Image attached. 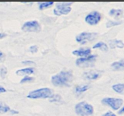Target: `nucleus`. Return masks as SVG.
Listing matches in <instances>:
<instances>
[{
    "instance_id": "1",
    "label": "nucleus",
    "mask_w": 124,
    "mask_h": 116,
    "mask_svg": "<svg viewBox=\"0 0 124 116\" xmlns=\"http://www.w3.org/2000/svg\"><path fill=\"white\" fill-rule=\"evenodd\" d=\"M73 79V75L71 71H61L57 74L53 76L51 81L55 86L65 87L70 85Z\"/></svg>"
},
{
    "instance_id": "2",
    "label": "nucleus",
    "mask_w": 124,
    "mask_h": 116,
    "mask_svg": "<svg viewBox=\"0 0 124 116\" xmlns=\"http://www.w3.org/2000/svg\"><path fill=\"white\" fill-rule=\"evenodd\" d=\"M75 111L80 116H90L93 115V107L85 102H79L75 106Z\"/></svg>"
},
{
    "instance_id": "3",
    "label": "nucleus",
    "mask_w": 124,
    "mask_h": 116,
    "mask_svg": "<svg viewBox=\"0 0 124 116\" xmlns=\"http://www.w3.org/2000/svg\"><path fill=\"white\" fill-rule=\"evenodd\" d=\"M53 95L52 90L49 88H41L33 90L28 93V98L31 99H38V98H49Z\"/></svg>"
},
{
    "instance_id": "4",
    "label": "nucleus",
    "mask_w": 124,
    "mask_h": 116,
    "mask_svg": "<svg viewBox=\"0 0 124 116\" xmlns=\"http://www.w3.org/2000/svg\"><path fill=\"white\" fill-rule=\"evenodd\" d=\"M97 56L96 55H90L86 57L78 58L76 61V65L79 67L82 68H87V67H92L94 65V63L96 61Z\"/></svg>"
},
{
    "instance_id": "5",
    "label": "nucleus",
    "mask_w": 124,
    "mask_h": 116,
    "mask_svg": "<svg viewBox=\"0 0 124 116\" xmlns=\"http://www.w3.org/2000/svg\"><path fill=\"white\" fill-rule=\"evenodd\" d=\"M73 2H58L56 3L55 9L53 10V13L56 15H68L71 11V7H69Z\"/></svg>"
},
{
    "instance_id": "6",
    "label": "nucleus",
    "mask_w": 124,
    "mask_h": 116,
    "mask_svg": "<svg viewBox=\"0 0 124 116\" xmlns=\"http://www.w3.org/2000/svg\"><path fill=\"white\" fill-rule=\"evenodd\" d=\"M101 102L104 105L109 106L112 108L113 110H117L122 107L123 104V100L121 98H105L101 100Z\"/></svg>"
},
{
    "instance_id": "7",
    "label": "nucleus",
    "mask_w": 124,
    "mask_h": 116,
    "mask_svg": "<svg viewBox=\"0 0 124 116\" xmlns=\"http://www.w3.org/2000/svg\"><path fill=\"white\" fill-rule=\"evenodd\" d=\"M98 36L97 33L94 32H81L79 35L77 36L76 40L81 44H86L87 42L92 41L93 39L96 38V36Z\"/></svg>"
},
{
    "instance_id": "8",
    "label": "nucleus",
    "mask_w": 124,
    "mask_h": 116,
    "mask_svg": "<svg viewBox=\"0 0 124 116\" xmlns=\"http://www.w3.org/2000/svg\"><path fill=\"white\" fill-rule=\"evenodd\" d=\"M40 26L37 21H28L22 27V30L28 32H38L40 31Z\"/></svg>"
},
{
    "instance_id": "9",
    "label": "nucleus",
    "mask_w": 124,
    "mask_h": 116,
    "mask_svg": "<svg viewBox=\"0 0 124 116\" xmlns=\"http://www.w3.org/2000/svg\"><path fill=\"white\" fill-rule=\"evenodd\" d=\"M101 14L98 11H93L87 15L85 17V22L90 25H96L98 24L101 20Z\"/></svg>"
},
{
    "instance_id": "10",
    "label": "nucleus",
    "mask_w": 124,
    "mask_h": 116,
    "mask_svg": "<svg viewBox=\"0 0 124 116\" xmlns=\"http://www.w3.org/2000/svg\"><path fill=\"white\" fill-rule=\"evenodd\" d=\"M101 75V72L100 71H89L83 74V77L87 80H96L98 77H100Z\"/></svg>"
},
{
    "instance_id": "11",
    "label": "nucleus",
    "mask_w": 124,
    "mask_h": 116,
    "mask_svg": "<svg viewBox=\"0 0 124 116\" xmlns=\"http://www.w3.org/2000/svg\"><path fill=\"white\" fill-rule=\"evenodd\" d=\"M91 53V50L90 48H80L78 50H74L73 52V54L75 56H80V57H86L90 56Z\"/></svg>"
},
{
    "instance_id": "12",
    "label": "nucleus",
    "mask_w": 124,
    "mask_h": 116,
    "mask_svg": "<svg viewBox=\"0 0 124 116\" xmlns=\"http://www.w3.org/2000/svg\"><path fill=\"white\" fill-rule=\"evenodd\" d=\"M34 73V69L33 68H25V69H22V70H19L18 71H16V74L22 76V75H31Z\"/></svg>"
},
{
    "instance_id": "13",
    "label": "nucleus",
    "mask_w": 124,
    "mask_h": 116,
    "mask_svg": "<svg viewBox=\"0 0 124 116\" xmlns=\"http://www.w3.org/2000/svg\"><path fill=\"white\" fill-rule=\"evenodd\" d=\"M111 68L114 70L119 71V70H124V61H116L111 64Z\"/></svg>"
},
{
    "instance_id": "14",
    "label": "nucleus",
    "mask_w": 124,
    "mask_h": 116,
    "mask_svg": "<svg viewBox=\"0 0 124 116\" xmlns=\"http://www.w3.org/2000/svg\"><path fill=\"white\" fill-rule=\"evenodd\" d=\"M109 44H110V47L111 48H123L124 47L123 41L118 40V39H112V40H110L109 42Z\"/></svg>"
},
{
    "instance_id": "15",
    "label": "nucleus",
    "mask_w": 124,
    "mask_h": 116,
    "mask_svg": "<svg viewBox=\"0 0 124 116\" xmlns=\"http://www.w3.org/2000/svg\"><path fill=\"white\" fill-rule=\"evenodd\" d=\"M112 89L118 93H124V84H115L112 86Z\"/></svg>"
},
{
    "instance_id": "16",
    "label": "nucleus",
    "mask_w": 124,
    "mask_h": 116,
    "mask_svg": "<svg viewBox=\"0 0 124 116\" xmlns=\"http://www.w3.org/2000/svg\"><path fill=\"white\" fill-rule=\"evenodd\" d=\"M93 49L95 48H99L101 49V50H102L104 52H107L108 50V46L106 45L105 43H103V42H99V43H97L93 47Z\"/></svg>"
},
{
    "instance_id": "17",
    "label": "nucleus",
    "mask_w": 124,
    "mask_h": 116,
    "mask_svg": "<svg viewBox=\"0 0 124 116\" xmlns=\"http://www.w3.org/2000/svg\"><path fill=\"white\" fill-rule=\"evenodd\" d=\"M109 14H110V15H111V16L118 18V17H119L120 15H123V11L120 9H112L110 11Z\"/></svg>"
},
{
    "instance_id": "18",
    "label": "nucleus",
    "mask_w": 124,
    "mask_h": 116,
    "mask_svg": "<svg viewBox=\"0 0 124 116\" xmlns=\"http://www.w3.org/2000/svg\"><path fill=\"white\" fill-rule=\"evenodd\" d=\"M54 2H38L39 4V9L44 10L46 8H48L51 6H53Z\"/></svg>"
},
{
    "instance_id": "19",
    "label": "nucleus",
    "mask_w": 124,
    "mask_h": 116,
    "mask_svg": "<svg viewBox=\"0 0 124 116\" xmlns=\"http://www.w3.org/2000/svg\"><path fill=\"white\" fill-rule=\"evenodd\" d=\"M89 88H90V86L87 85H78V86H76L75 91H76L77 93H78V94H79V93H83V92H85V91L87 90Z\"/></svg>"
},
{
    "instance_id": "20",
    "label": "nucleus",
    "mask_w": 124,
    "mask_h": 116,
    "mask_svg": "<svg viewBox=\"0 0 124 116\" xmlns=\"http://www.w3.org/2000/svg\"><path fill=\"white\" fill-rule=\"evenodd\" d=\"M10 111H11V108L8 106L0 103V114H5V113Z\"/></svg>"
},
{
    "instance_id": "21",
    "label": "nucleus",
    "mask_w": 124,
    "mask_h": 116,
    "mask_svg": "<svg viewBox=\"0 0 124 116\" xmlns=\"http://www.w3.org/2000/svg\"><path fill=\"white\" fill-rule=\"evenodd\" d=\"M49 98L51 102H59L61 101V97L58 94H53Z\"/></svg>"
},
{
    "instance_id": "22",
    "label": "nucleus",
    "mask_w": 124,
    "mask_h": 116,
    "mask_svg": "<svg viewBox=\"0 0 124 116\" xmlns=\"http://www.w3.org/2000/svg\"><path fill=\"white\" fill-rule=\"evenodd\" d=\"M121 23V21H112V20H110L106 23V27L107 28H110V27H114V26H117V25H119Z\"/></svg>"
},
{
    "instance_id": "23",
    "label": "nucleus",
    "mask_w": 124,
    "mask_h": 116,
    "mask_svg": "<svg viewBox=\"0 0 124 116\" xmlns=\"http://www.w3.org/2000/svg\"><path fill=\"white\" fill-rule=\"evenodd\" d=\"M34 80V78L32 77H29V76H26V77H23V79L20 81V83H26V82H30Z\"/></svg>"
},
{
    "instance_id": "24",
    "label": "nucleus",
    "mask_w": 124,
    "mask_h": 116,
    "mask_svg": "<svg viewBox=\"0 0 124 116\" xmlns=\"http://www.w3.org/2000/svg\"><path fill=\"white\" fill-rule=\"evenodd\" d=\"M7 73V69L5 68V67H2V68H1V70H0V75H1V77H2V78H4Z\"/></svg>"
},
{
    "instance_id": "25",
    "label": "nucleus",
    "mask_w": 124,
    "mask_h": 116,
    "mask_svg": "<svg viewBox=\"0 0 124 116\" xmlns=\"http://www.w3.org/2000/svg\"><path fill=\"white\" fill-rule=\"evenodd\" d=\"M29 50H30V52H31V53H36L37 50H38V47L36 45L31 46L30 48H29Z\"/></svg>"
},
{
    "instance_id": "26",
    "label": "nucleus",
    "mask_w": 124,
    "mask_h": 116,
    "mask_svg": "<svg viewBox=\"0 0 124 116\" xmlns=\"http://www.w3.org/2000/svg\"><path fill=\"white\" fill-rule=\"evenodd\" d=\"M102 116H116L114 113L112 112H110V111H109V112H106V114H104Z\"/></svg>"
},
{
    "instance_id": "27",
    "label": "nucleus",
    "mask_w": 124,
    "mask_h": 116,
    "mask_svg": "<svg viewBox=\"0 0 124 116\" xmlns=\"http://www.w3.org/2000/svg\"><path fill=\"white\" fill-rule=\"evenodd\" d=\"M23 65H34V62H33V61H23Z\"/></svg>"
},
{
    "instance_id": "28",
    "label": "nucleus",
    "mask_w": 124,
    "mask_h": 116,
    "mask_svg": "<svg viewBox=\"0 0 124 116\" xmlns=\"http://www.w3.org/2000/svg\"><path fill=\"white\" fill-rule=\"evenodd\" d=\"M6 91H7L6 89L3 88V87H1V86H0V93H5Z\"/></svg>"
},
{
    "instance_id": "29",
    "label": "nucleus",
    "mask_w": 124,
    "mask_h": 116,
    "mask_svg": "<svg viewBox=\"0 0 124 116\" xmlns=\"http://www.w3.org/2000/svg\"><path fill=\"white\" fill-rule=\"evenodd\" d=\"M3 57H4L3 53H2V52H0V61H2V60H3Z\"/></svg>"
},
{
    "instance_id": "30",
    "label": "nucleus",
    "mask_w": 124,
    "mask_h": 116,
    "mask_svg": "<svg viewBox=\"0 0 124 116\" xmlns=\"http://www.w3.org/2000/svg\"><path fill=\"white\" fill-rule=\"evenodd\" d=\"M7 35L6 34H4V33H2V32H0V39H2L3 37H5Z\"/></svg>"
},
{
    "instance_id": "31",
    "label": "nucleus",
    "mask_w": 124,
    "mask_h": 116,
    "mask_svg": "<svg viewBox=\"0 0 124 116\" xmlns=\"http://www.w3.org/2000/svg\"><path fill=\"white\" fill-rule=\"evenodd\" d=\"M118 114H120V115H121V114H124V107L119 110V111H118Z\"/></svg>"
},
{
    "instance_id": "32",
    "label": "nucleus",
    "mask_w": 124,
    "mask_h": 116,
    "mask_svg": "<svg viewBox=\"0 0 124 116\" xmlns=\"http://www.w3.org/2000/svg\"><path fill=\"white\" fill-rule=\"evenodd\" d=\"M11 112L12 113V114H17V111H15V110H11Z\"/></svg>"
}]
</instances>
